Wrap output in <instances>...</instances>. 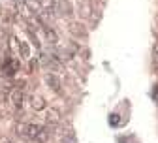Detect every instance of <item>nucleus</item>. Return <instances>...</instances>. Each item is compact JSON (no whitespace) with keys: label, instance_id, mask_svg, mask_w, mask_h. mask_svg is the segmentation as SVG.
Here are the masks:
<instances>
[{"label":"nucleus","instance_id":"obj_15","mask_svg":"<svg viewBox=\"0 0 158 143\" xmlns=\"http://www.w3.org/2000/svg\"><path fill=\"white\" fill-rule=\"evenodd\" d=\"M19 51H21V57H30V49L25 42H21V47H19Z\"/></svg>","mask_w":158,"mask_h":143},{"label":"nucleus","instance_id":"obj_5","mask_svg":"<svg viewBox=\"0 0 158 143\" xmlns=\"http://www.w3.org/2000/svg\"><path fill=\"white\" fill-rule=\"evenodd\" d=\"M44 81L47 83V87H51V90H55V92H60V90H62V81H60V77H58V75H55V74H45Z\"/></svg>","mask_w":158,"mask_h":143},{"label":"nucleus","instance_id":"obj_16","mask_svg":"<svg viewBox=\"0 0 158 143\" xmlns=\"http://www.w3.org/2000/svg\"><path fill=\"white\" fill-rule=\"evenodd\" d=\"M25 87H27V81H25V79H19L17 83H15V89H19V90H23Z\"/></svg>","mask_w":158,"mask_h":143},{"label":"nucleus","instance_id":"obj_8","mask_svg":"<svg viewBox=\"0 0 158 143\" xmlns=\"http://www.w3.org/2000/svg\"><path fill=\"white\" fill-rule=\"evenodd\" d=\"M45 122H47L49 126L51 124H58V122H60V111L55 109V107H49L45 111Z\"/></svg>","mask_w":158,"mask_h":143},{"label":"nucleus","instance_id":"obj_17","mask_svg":"<svg viewBox=\"0 0 158 143\" xmlns=\"http://www.w3.org/2000/svg\"><path fill=\"white\" fill-rule=\"evenodd\" d=\"M36 68H38V62H36V60H30V74H34Z\"/></svg>","mask_w":158,"mask_h":143},{"label":"nucleus","instance_id":"obj_10","mask_svg":"<svg viewBox=\"0 0 158 143\" xmlns=\"http://www.w3.org/2000/svg\"><path fill=\"white\" fill-rule=\"evenodd\" d=\"M42 28H44V32H45V40H47V42H49L51 45H56V44H58V36H56V32H55L51 27H47V25L42 27Z\"/></svg>","mask_w":158,"mask_h":143},{"label":"nucleus","instance_id":"obj_1","mask_svg":"<svg viewBox=\"0 0 158 143\" xmlns=\"http://www.w3.org/2000/svg\"><path fill=\"white\" fill-rule=\"evenodd\" d=\"M17 13H19V17H23L28 25H40V27H42V23H40V19H38V15L34 13V10L25 2V0L17 2Z\"/></svg>","mask_w":158,"mask_h":143},{"label":"nucleus","instance_id":"obj_2","mask_svg":"<svg viewBox=\"0 0 158 143\" xmlns=\"http://www.w3.org/2000/svg\"><path fill=\"white\" fill-rule=\"evenodd\" d=\"M51 8H53V11L56 15H60V17H72L73 15V8H72V4L68 2V0H53Z\"/></svg>","mask_w":158,"mask_h":143},{"label":"nucleus","instance_id":"obj_4","mask_svg":"<svg viewBox=\"0 0 158 143\" xmlns=\"http://www.w3.org/2000/svg\"><path fill=\"white\" fill-rule=\"evenodd\" d=\"M40 62H42V66L51 68V70H58V68H60V62H58V58H56L55 55L42 53V57H40Z\"/></svg>","mask_w":158,"mask_h":143},{"label":"nucleus","instance_id":"obj_9","mask_svg":"<svg viewBox=\"0 0 158 143\" xmlns=\"http://www.w3.org/2000/svg\"><path fill=\"white\" fill-rule=\"evenodd\" d=\"M77 10H79V15H81V17H90V11H92V4H90V0H81Z\"/></svg>","mask_w":158,"mask_h":143},{"label":"nucleus","instance_id":"obj_14","mask_svg":"<svg viewBox=\"0 0 158 143\" xmlns=\"http://www.w3.org/2000/svg\"><path fill=\"white\" fill-rule=\"evenodd\" d=\"M15 134L19 137H23V139H28V132H27V124H15Z\"/></svg>","mask_w":158,"mask_h":143},{"label":"nucleus","instance_id":"obj_7","mask_svg":"<svg viewBox=\"0 0 158 143\" xmlns=\"http://www.w3.org/2000/svg\"><path fill=\"white\" fill-rule=\"evenodd\" d=\"M10 102H11V106L15 109H21L23 107V102H25V96H23V90H19V89H13L10 92Z\"/></svg>","mask_w":158,"mask_h":143},{"label":"nucleus","instance_id":"obj_3","mask_svg":"<svg viewBox=\"0 0 158 143\" xmlns=\"http://www.w3.org/2000/svg\"><path fill=\"white\" fill-rule=\"evenodd\" d=\"M68 32H70L73 38H81V40H87V36H89L85 25L79 23V21H72V23L68 25Z\"/></svg>","mask_w":158,"mask_h":143},{"label":"nucleus","instance_id":"obj_11","mask_svg":"<svg viewBox=\"0 0 158 143\" xmlns=\"http://www.w3.org/2000/svg\"><path fill=\"white\" fill-rule=\"evenodd\" d=\"M49 136H51V130H49V126H42V130L38 132V136L34 137V141H38V143H45V141L49 139Z\"/></svg>","mask_w":158,"mask_h":143},{"label":"nucleus","instance_id":"obj_12","mask_svg":"<svg viewBox=\"0 0 158 143\" xmlns=\"http://www.w3.org/2000/svg\"><path fill=\"white\" fill-rule=\"evenodd\" d=\"M42 130V124H36V122H30L27 124V132H28V139H34L38 136V132Z\"/></svg>","mask_w":158,"mask_h":143},{"label":"nucleus","instance_id":"obj_13","mask_svg":"<svg viewBox=\"0 0 158 143\" xmlns=\"http://www.w3.org/2000/svg\"><path fill=\"white\" fill-rule=\"evenodd\" d=\"M19 47H21V40H19L17 36H10V51L13 55L19 53Z\"/></svg>","mask_w":158,"mask_h":143},{"label":"nucleus","instance_id":"obj_18","mask_svg":"<svg viewBox=\"0 0 158 143\" xmlns=\"http://www.w3.org/2000/svg\"><path fill=\"white\" fill-rule=\"evenodd\" d=\"M0 143H11V139H8V137H0Z\"/></svg>","mask_w":158,"mask_h":143},{"label":"nucleus","instance_id":"obj_6","mask_svg":"<svg viewBox=\"0 0 158 143\" xmlns=\"http://www.w3.org/2000/svg\"><path fill=\"white\" fill-rule=\"evenodd\" d=\"M28 106H30L34 111H42V109L47 107L45 98H42L40 94H30V96H28Z\"/></svg>","mask_w":158,"mask_h":143},{"label":"nucleus","instance_id":"obj_19","mask_svg":"<svg viewBox=\"0 0 158 143\" xmlns=\"http://www.w3.org/2000/svg\"><path fill=\"white\" fill-rule=\"evenodd\" d=\"M79 2H81V0H79Z\"/></svg>","mask_w":158,"mask_h":143}]
</instances>
